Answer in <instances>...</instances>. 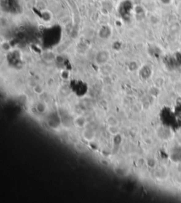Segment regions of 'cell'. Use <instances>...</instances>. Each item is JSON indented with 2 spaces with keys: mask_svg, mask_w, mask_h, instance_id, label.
<instances>
[{
  "mask_svg": "<svg viewBox=\"0 0 181 203\" xmlns=\"http://www.w3.org/2000/svg\"><path fill=\"white\" fill-rule=\"evenodd\" d=\"M79 144V146H80V148H79V147H77L76 146L77 150L79 151V152H85V151H86V147L82 145V144H80V143Z\"/></svg>",
  "mask_w": 181,
  "mask_h": 203,
  "instance_id": "3",
  "label": "cell"
},
{
  "mask_svg": "<svg viewBox=\"0 0 181 203\" xmlns=\"http://www.w3.org/2000/svg\"><path fill=\"white\" fill-rule=\"evenodd\" d=\"M36 109L39 112H44L46 110V107L44 103H38L37 105L36 106Z\"/></svg>",
  "mask_w": 181,
  "mask_h": 203,
  "instance_id": "2",
  "label": "cell"
},
{
  "mask_svg": "<svg viewBox=\"0 0 181 203\" xmlns=\"http://www.w3.org/2000/svg\"><path fill=\"white\" fill-rule=\"evenodd\" d=\"M84 139H86L87 140H92L93 139V136H94V134L92 132H91V130L89 129H86V131L84 132Z\"/></svg>",
  "mask_w": 181,
  "mask_h": 203,
  "instance_id": "1",
  "label": "cell"
}]
</instances>
